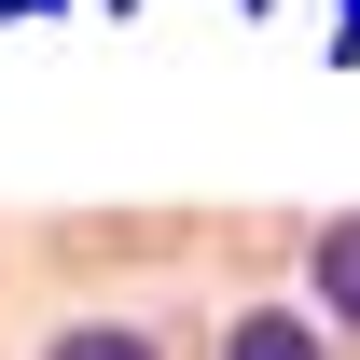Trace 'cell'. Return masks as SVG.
<instances>
[{
	"instance_id": "277c9868",
	"label": "cell",
	"mask_w": 360,
	"mask_h": 360,
	"mask_svg": "<svg viewBox=\"0 0 360 360\" xmlns=\"http://www.w3.org/2000/svg\"><path fill=\"white\" fill-rule=\"evenodd\" d=\"M208 250H222L236 277H291V264H305V222H277V208H236V222H208Z\"/></svg>"
},
{
	"instance_id": "3957f363",
	"label": "cell",
	"mask_w": 360,
	"mask_h": 360,
	"mask_svg": "<svg viewBox=\"0 0 360 360\" xmlns=\"http://www.w3.org/2000/svg\"><path fill=\"white\" fill-rule=\"evenodd\" d=\"M208 360H333V333H319L291 291H250V305L222 319V347H208Z\"/></svg>"
},
{
	"instance_id": "6da1fadb",
	"label": "cell",
	"mask_w": 360,
	"mask_h": 360,
	"mask_svg": "<svg viewBox=\"0 0 360 360\" xmlns=\"http://www.w3.org/2000/svg\"><path fill=\"white\" fill-rule=\"evenodd\" d=\"M180 250H208L194 208H56L42 222V264L56 277H125V264H180Z\"/></svg>"
},
{
	"instance_id": "8992f818",
	"label": "cell",
	"mask_w": 360,
	"mask_h": 360,
	"mask_svg": "<svg viewBox=\"0 0 360 360\" xmlns=\"http://www.w3.org/2000/svg\"><path fill=\"white\" fill-rule=\"evenodd\" d=\"M0 14H42V0H0Z\"/></svg>"
},
{
	"instance_id": "7a4b0ae2",
	"label": "cell",
	"mask_w": 360,
	"mask_h": 360,
	"mask_svg": "<svg viewBox=\"0 0 360 360\" xmlns=\"http://www.w3.org/2000/svg\"><path fill=\"white\" fill-rule=\"evenodd\" d=\"M305 319L333 347H360V208H319L305 222Z\"/></svg>"
},
{
	"instance_id": "5b68a950",
	"label": "cell",
	"mask_w": 360,
	"mask_h": 360,
	"mask_svg": "<svg viewBox=\"0 0 360 360\" xmlns=\"http://www.w3.org/2000/svg\"><path fill=\"white\" fill-rule=\"evenodd\" d=\"M42 360H167V347H153V319H56Z\"/></svg>"
}]
</instances>
